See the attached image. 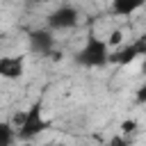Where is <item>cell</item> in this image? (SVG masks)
Returning <instances> with one entry per match:
<instances>
[{"label": "cell", "instance_id": "obj_5", "mask_svg": "<svg viewBox=\"0 0 146 146\" xmlns=\"http://www.w3.org/2000/svg\"><path fill=\"white\" fill-rule=\"evenodd\" d=\"M141 55H146V36H141V39H137V41H132V43H128V46L110 52V64L125 66V64H132Z\"/></svg>", "mask_w": 146, "mask_h": 146}, {"label": "cell", "instance_id": "obj_2", "mask_svg": "<svg viewBox=\"0 0 146 146\" xmlns=\"http://www.w3.org/2000/svg\"><path fill=\"white\" fill-rule=\"evenodd\" d=\"M107 62H110V43L91 32L87 36V43L78 50L75 64H80L84 68H98V66H105Z\"/></svg>", "mask_w": 146, "mask_h": 146}, {"label": "cell", "instance_id": "obj_8", "mask_svg": "<svg viewBox=\"0 0 146 146\" xmlns=\"http://www.w3.org/2000/svg\"><path fill=\"white\" fill-rule=\"evenodd\" d=\"M16 139V130L11 123L7 121H0V146H11Z\"/></svg>", "mask_w": 146, "mask_h": 146}, {"label": "cell", "instance_id": "obj_4", "mask_svg": "<svg viewBox=\"0 0 146 146\" xmlns=\"http://www.w3.org/2000/svg\"><path fill=\"white\" fill-rule=\"evenodd\" d=\"M78 16H80V11L73 5H62V7H57L55 11L48 14L46 23H48L50 32L52 30H68V27H73L78 23Z\"/></svg>", "mask_w": 146, "mask_h": 146}, {"label": "cell", "instance_id": "obj_1", "mask_svg": "<svg viewBox=\"0 0 146 146\" xmlns=\"http://www.w3.org/2000/svg\"><path fill=\"white\" fill-rule=\"evenodd\" d=\"M14 123H16V137L21 141H30V139H34L36 135H41L48 128V121L41 114V103L39 100L32 103L25 112L16 114L14 116Z\"/></svg>", "mask_w": 146, "mask_h": 146}, {"label": "cell", "instance_id": "obj_13", "mask_svg": "<svg viewBox=\"0 0 146 146\" xmlns=\"http://www.w3.org/2000/svg\"><path fill=\"white\" fill-rule=\"evenodd\" d=\"M144 73H146V62H144Z\"/></svg>", "mask_w": 146, "mask_h": 146}, {"label": "cell", "instance_id": "obj_9", "mask_svg": "<svg viewBox=\"0 0 146 146\" xmlns=\"http://www.w3.org/2000/svg\"><path fill=\"white\" fill-rule=\"evenodd\" d=\"M135 128H137V123H135L132 119H130V121H123V123H121V132H123V137L130 135V132H135Z\"/></svg>", "mask_w": 146, "mask_h": 146}, {"label": "cell", "instance_id": "obj_7", "mask_svg": "<svg viewBox=\"0 0 146 146\" xmlns=\"http://www.w3.org/2000/svg\"><path fill=\"white\" fill-rule=\"evenodd\" d=\"M144 7V0H114L112 2V11L119 16H130L135 11H139Z\"/></svg>", "mask_w": 146, "mask_h": 146}, {"label": "cell", "instance_id": "obj_12", "mask_svg": "<svg viewBox=\"0 0 146 146\" xmlns=\"http://www.w3.org/2000/svg\"><path fill=\"white\" fill-rule=\"evenodd\" d=\"M119 41H121V32H114V34H112V39H110L107 43H119Z\"/></svg>", "mask_w": 146, "mask_h": 146}, {"label": "cell", "instance_id": "obj_11", "mask_svg": "<svg viewBox=\"0 0 146 146\" xmlns=\"http://www.w3.org/2000/svg\"><path fill=\"white\" fill-rule=\"evenodd\" d=\"M137 100H139V103H146V82L137 89Z\"/></svg>", "mask_w": 146, "mask_h": 146}, {"label": "cell", "instance_id": "obj_10", "mask_svg": "<svg viewBox=\"0 0 146 146\" xmlns=\"http://www.w3.org/2000/svg\"><path fill=\"white\" fill-rule=\"evenodd\" d=\"M110 146H130V139L128 137H114L110 141Z\"/></svg>", "mask_w": 146, "mask_h": 146}, {"label": "cell", "instance_id": "obj_3", "mask_svg": "<svg viewBox=\"0 0 146 146\" xmlns=\"http://www.w3.org/2000/svg\"><path fill=\"white\" fill-rule=\"evenodd\" d=\"M27 43H30V50L39 57H59V52H55V36L48 27L32 30L27 34Z\"/></svg>", "mask_w": 146, "mask_h": 146}, {"label": "cell", "instance_id": "obj_6", "mask_svg": "<svg viewBox=\"0 0 146 146\" xmlns=\"http://www.w3.org/2000/svg\"><path fill=\"white\" fill-rule=\"evenodd\" d=\"M25 71V59L21 55H7L0 57V78L5 80H18Z\"/></svg>", "mask_w": 146, "mask_h": 146}]
</instances>
